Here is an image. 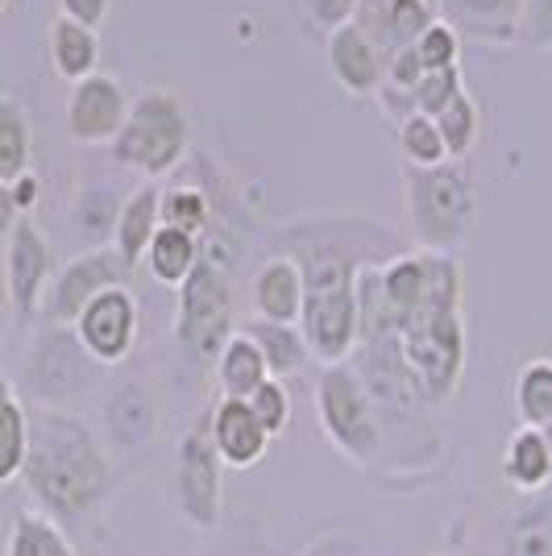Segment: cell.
<instances>
[{"instance_id": "f1b7e54d", "label": "cell", "mask_w": 552, "mask_h": 556, "mask_svg": "<svg viewBox=\"0 0 552 556\" xmlns=\"http://www.w3.org/2000/svg\"><path fill=\"white\" fill-rule=\"evenodd\" d=\"M116 212H121V204H116V195L109 187H84L75 195V204H71V229L88 241V250H100L113 237Z\"/></svg>"}, {"instance_id": "9a60e30c", "label": "cell", "mask_w": 552, "mask_h": 556, "mask_svg": "<svg viewBox=\"0 0 552 556\" xmlns=\"http://www.w3.org/2000/svg\"><path fill=\"white\" fill-rule=\"evenodd\" d=\"M208 437H212V448H216L221 465H233V469H250L271 448V437L253 419L246 399H221L212 407V416H208Z\"/></svg>"}, {"instance_id": "8992f818", "label": "cell", "mask_w": 552, "mask_h": 556, "mask_svg": "<svg viewBox=\"0 0 552 556\" xmlns=\"http://www.w3.org/2000/svg\"><path fill=\"white\" fill-rule=\"evenodd\" d=\"M96 374H100V366L84 353L75 328L47 325L38 332V341L29 345L22 387L38 407L67 412V403H75L79 394L92 387Z\"/></svg>"}, {"instance_id": "7dc6e473", "label": "cell", "mask_w": 552, "mask_h": 556, "mask_svg": "<svg viewBox=\"0 0 552 556\" xmlns=\"http://www.w3.org/2000/svg\"><path fill=\"white\" fill-rule=\"evenodd\" d=\"M0 332H4V320H0Z\"/></svg>"}, {"instance_id": "74e56055", "label": "cell", "mask_w": 552, "mask_h": 556, "mask_svg": "<svg viewBox=\"0 0 552 556\" xmlns=\"http://www.w3.org/2000/svg\"><path fill=\"white\" fill-rule=\"evenodd\" d=\"M357 9H362V0H303L308 22L324 29V34H337L341 25H353Z\"/></svg>"}, {"instance_id": "cb8c5ba5", "label": "cell", "mask_w": 552, "mask_h": 556, "mask_svg": "<svg viewBox=\"0 0 552 556\" xmlns=\"http://www.w3.org/2000/svg\"><path fill=\"white\" fill-rule=\"evenodd\" d=\"M246 332L253 337V345L262 349L266 370H271V378H278V382L291 378V374H300L303 366L312 362L300 325H266V320H253Z\"/></svg>"}, {"instance_id": "d6986e66", "label": "cell", "mask_w": 552, "mask_h": 556, "mask_svg": "<svg viewBox=\"0 0 552 556\" xmlns=\"http://www.w3.org/2000/svg\"><path fill=\"white\" fill-rule=\"evenodd\" d=\"M47 54L54 75L75 88L100 67V29H88V25L71 22V17L59 13L47 29Z\"/></svg>"}, {"instance_id": "277c9868", "label": "cell", "mask_w": 552, "mask_h": 556, "mask_svg": "<svg viewBox=\"0 0 552 556\" xmlns=\"http://www.w3.org/2000/svg\"><path fill=\"white\" fill-rule=\"evenodd\" d=\"M109 150L125 170H138L150 184L179 170L191 150V113L184 96L171 88H146L138 100H129V116Z\"/></svg>"}, {"instance_id": "e0dca14e", "label": "cell", "mask_w": 552, "mask_h": 556, "mask_svg": "<svg viewBox=\"0 0 552 556\" xmlns=\"http://www.w3.org/2000/svg\"><path fill=\"white\" fill-rule=\"evenodd\" d=\"M519 13L524 0H440V17L461 38H478L490 47L519 42Z\"/></svg>"}, {"instance_id": "44dd1931", "label": "cell", "mask_w": 552, "mask_h": 556, "mask_svg": "<svg viewBox=\"0 0 552 556\" xmlns=\"http://www.w3.org/2000/svg\"><path fill=\"white\" fill-rule=\"evenodd\" d=\"M271 378L262 349L253 345L246 328H237L225 349L216 353V382H221V399H250L262 382Z\"/></svg>"}, {"instance_id": "f546056e", "label": "cell", "mask_w": 552, "mask_h": 556, "mask_svg": "<svg viewBox=\"0 0 552 556\" xmlns=\"http://www.w3.org/2000/svg\"><path fill=\"white\" fill-rule=\"evenodd\" d=\"M25 453H29V412L13 394V399L0 403V486L22 478Z\"/></svg>"}, {"instance_id": "1f68e13d", "label": "cell", "mask_w": 552, "mask_h": 556, "mask_svg": "<svg viewBox=\"0 0 552 556\" xmlns=\"http://www.w3.org/2000/svg\"><path fill=\"white\" fill-rule=\"evenodd\" d=\"M506 556H552V503L519 510L503 535Z\"/></svg>"}, {"instance_id": "3957f363", "label": "cell", "mask_w": 552, "mask_h": 556, "mask_svg": "<svg viewBox=\"0 0 552 556\" xmlns=\"http://www.w3.org/2000/svg\"><path fill=\"white\" fill-rule=\"evenodd\" d=\"M403 200L412 237L424 254L457 257L478 220V191L465 163H440L428 170H403Z\"/></svg>"}, {"instance_id": "bcb514c9", "label": "cell", "mask_w": 552, "mask_h": 556, "mask_svg": "<svg viewBox=\"0 0 552 556\" xmlns=\"http://www.w3.org/2000/svg\"><path fill=\"white\" fill-rule=\"evenodd\" d=\"M9 4H13V0H0V17H4V13H9Z\"/></svg>"}, {"instance_id": "4dcf8cb0", "label": "cell", "mask_w": 552, "mask_h": 556, "mask_svg": "<svg viewBox=\"0 0 552 556\" xmlns=\"http://www.w3.org/2000/svg\"><path fill=\"white\" fill-rule=\"evenodd\" d=\"M399 154L403 163L415 166V170H428V166L449 163V150H444V138H440L437 121L424 113H407L399 121Z\"/></svg>"}, {"instance_id": "d590c367", "label": "cell", "mask_w": 552, "mask_h": 556, "mask_svg": "<svg viewBox=\"0 0 552 556\" xmlns=\"http://www.w3.org/2000/svg\"><path fill=\"white\" fill-rule=\"evenodd\" d=\"M457 92H465L461 67L424 71V75H419V84H415V92H412V109L415 113H424V116H440Z\"/></svg>"}, {"instance_id": "ffe728a7", "label": "cell", "mask_w": 552, "mask_h": 556, "mask_svg": "<svg viewBox=\"0 0 552 556\" xmlns=\"http://www.w3.org/2000/svg\"><path fill=\"white\" fill-rule=\"evenodd\" d=\"M200 257H204V241H200V237H191V232H184V229H171V225H159L150 250L141 257V266L150 270L154 282L179 291L187 278H191V270L200 266Z\"/></svg>"}, {"instance_id": "5bb4252c", "label": "cell", "mask_w": 552, "mask_h": 556, "mask_svg": "<svg viewBox=\"0 0 552 556\" xmlns=\"http://www.w3.org/2000/svg\"><path fill=\"white\" fill-rule=\"evenodd\" d=\"M250 300L266 325H300L303 316V270L291 254H271L258 262L250 278Z\"/></svg>"}, {"instance_id": "30bf717a", "label": "cell", "mask_w": 552, "mask_h": 556, "mask_svg": "<svg viewBox=\"0 0 552 556\" xmlns=\"http://www.w3.org/2000/svg\"><path fill=\"white\" fill-rule=\"evenodd\" d=\"M50 278H54V254H50L47 232L29 216H22L17 229L9 232V250H4V295L22 320H34L42 312Z\"/></svg>"}, {"instance_id": "8fae6325", "label": "cell", "mask_w": 552, "mask_h": 556, "mask_svg": "<svg viewBox=\"0 0 552 556\" xmlns=\"http://www.w3.org/2000/svg\"><path fill=\"white\" fill-rule=\"evenodd\" d=\"M221 503H225V482H221V457L212 448L208 424L191 428L179 444V507H184L187 523L212 532L221 519Z\"/></svg>"}, {"instance_id": "8d00e7d4", "label": "cell", "mask_w": 552, "mask_h": 556, "mask_svg": "<svg viewBox=\"0 0 552 556\" xmlns=\"http://www.w3.org/2000/svg\"><path fill=\"white\" fill-rule=\"evenodd\" d=\"M519 42L531 50H552V0H524Z\"/></svg>"}, {"instance_id": "7c38bea8", "label": "cell", "mask_w": 552, "mask_h": 556, "mask_svg": "<svg viewBox=\"0 0 552 556\" xmlns=\"http://www.w3.org/2000/svg\"><path fill=\"white\" fill-rule=\"evenodd\" d=\"M129 116V96L116 84L113 75L96 71L84 84H75L67 96V116H63V129L71 141L79 146H113V138L121 134Z\"/></svg>"}, {"instance_id": "d6a6232c", "label": "cell", "mask_w": 552, "mask_h": 556, "mask_svg": "<svg viewBox=\"0 0 552 556\" xmlns=\"http://www.w3.org/2000/svg\"><path fill=\"white\" fill-rule=\"evenodd\" d=\"M109 424H113L116 444H125V448H138V444L154 432V407L146 403V394L138 391V382L125 387L121 394H113V403H109Z\"/></svg>"}, {"instance_id": "83f0119b", "label": "cell", "mask_w": 552, "mask_h": 556, "mask_svg": "<svg viewBox=\"0 0 552 556\" xmlns=\"http://www.w3.org/2000/svg\"><path fill=\"white\" fill-rule=\"evenodd\" d=\"M159 216H162V225L184 229V232H191V237H200V241H204L208 225H212V200H208V191L200 184L162 187Z\"/></svg>"}, {"instance_id": "d4e9b609", "label": "cell", "mask_w": 552, "mask_h": 556, "mask_svg": "<svg viewBox=\"0 0 552 556\" xmlns=\"http://www.w3.org/2000/svg\"><path fill=\"white\" fill-rule=\"evenodd\" d=\"M4 556H75L67 532L42 515V510H17L13 528H9V544Z\"/></svg>"}, {"instance_id": "7402d4cb", "label": "cell", "mask_w": 552, "mask_h": 556, "mask_svg": "<svg viewBox=\"0 0 552 556\" xmlns=\"http://www.w3.org/2000/svg\"><path fill=\"white\" fill-rule=\"evenodd\" d=\"M503 478L515 490H540L552 482V448L540 428H515L503 448Z\"/></svg>"}, {"instance_id": "4fadbf2b", "label": "cell", "mask_w": 552, "mask_h": 556, "mask_svg": "<svg viewBox=\"0 0 552 556\" xmlns=\"http://www.w3.org/2000/svg\"><path fill=\"white\" fill-rule=\"evenodd\" d=\"M432 22H440V0H362L353 17V25L382 50V59L415 47V38Z\"/></svg>"}, {"instance_id": "836d02e7", "label": "cell", "mask_w": 552, "mask_h": 556, "mask_svg": "<svg viewBox=\"0 0 552 556\" xmlns=\"http://www.w3.org/2000/svg\"><path fill=\"white\" fill-rule=\"evenodd\" d=\"M412 54H415V63H419V71L461 67V34L440 17V22H432L419 38H415Z\"/></svg>"}, {"instance_id": "e575fe53", "label": "cell", "mask_w": 552, "mask_h": 556, "mask_svg": "<svg viewBox=\"0 0 552 556\" xmlns=\"http://www.w3.org/2000/svg\"><path fill=\"white\" fill-rule=\"evenodd\" d=\"M246 403H250L253 419L266 428V437H271V441H275L278 432H287V424H291V391H287V382L266 378V382H262Z\"/></svg>"}, {"instance_id": "9c48e42d", "label": "cell", "mask_w": 552, "mask_h": 556, "mask_svg": "<svg viewBox=\"0 0 552 556\" xmlns=\"http://www.w3.org/2000/svg\"><path fill=\"white\" fill-rule=\"evenodd\" d=\"M71 328H75L84 353L92 357L100 370H104V366H121V362L134 353V345H138V332H141L138 300H134L129 287H109V291H100V295L75 316Z\"/></svg>"}, {"instance_id": "ac0fdd59", "label": "cell", "mask_w": 552, "mask_h": 556, "mask_svg": "<svg viewBox=\"0 0 552 556\" xmlns=\"http://www.w3.org/2000/svg\"><path fill=\"white\" fill-rule=\"evenodd\" d=\"M159 184H141L134 187L125 200H121V212H116V229H113V250L121 254V262L129 270H138L154 232H159L162 216H159Z\"/></svg>"}, {"instance_id": "f6af8a7d", "label": "cell", "mask_w": 552, "mask_h": 556, "mask_svg": "<svg viewBox=\"0 0 552 556\" xmlns=\"http://www.w3.org/2000/svg\"><path fill=\"white\" fill-rule=\"evenodd\" d=\"M540 432H544V441H549V448H552V424L549 428H540Z\"/></svg>"}, {"instance_id": "2e32d148", "label": "cell", "mask_w": 552, "mask_h": 556, "mask_svg": "<svg viewBox=\"0 0 552 556\" xmlns=\"http://www.w3.org/2000/svg\"><path fill=\"white\" fill-rule=\"evenodd\" d=\"M328 71L346 96H378L387 79V59L357 25H341L328 34Z\"/></svg>"}, {"instance_id": "b9f144b4", "label": "cell", "mask_w": 552, "mask_h": 556, "mask_svg": "<svg viewBox=\"0 0 552 556\" xmlns=\"http://www.w3.org/2000/svg\"><path fill=\"white\" fill-rule=\"evenodd\" d=\"M9 191H13V204L22 208V216L38 204V179H34V175H22V179L9 187Z\"/></svg>"}, {"instance_id": "4316f807", "label": "cell", "mask_w": 552, "mask_h": 556, "mask_svg": "<svg viewBox=\"0 0 552 556\" xmlns=\"http://www.w3.org/2000/svg\"><path fill=\"white\" fill-rule=\"evenodd\" d=\"M440 129V138H444V150H449V163H465L469 159V150L478 146V134H482V109H478V100L465 92H457L449 100V109L440 116H432Z\"/></svg>"}, {"instance_id": "7bdbcfd3", "label": "cell", "mask_w": 552, "mask_h": 556, "mask_svg": "<svg viewBox=\"0 0 552 556\" xmlns=\"http://www.w3.org/2000/svg\"><path fill=\"white\" fill-rule=\"evenodd\" d=\"M4 399H13V382L0 374V403H4Z\"/></svg>"}, {"instance_id": "f35d334b", "label": "cell", "mask_w": 552, "mask_h": 556, "mask_svg": "<svg viewBox=\"0 0 552 556\" xmlns=\"http://www.w3.org/2000/svg\"><path fill=\"white\" fill-rule=\"evenodd\" d=\"M109 9H113V0H59V13L71 22L88 25V29H100Z\"/></svg>"}, {"instance_id": "c3c4849f", "label": "cell", "mask_w": 552, "mask_h": 556, "mask_svg": "<svg viewBox=\"0 0 552 556\" xmlns=\"http://www.w3.org/2000/svg\"><path fill=\"white\" fill-rule=\"evenodd\" d=\"M440 556H449V553H440Z\"/></svg>"}, {"instance_id": "5b68a950", "label": "cell", "mask_w": 552, "mask_h": 556, "mask_svg": "<svg viewBox=\"0 0 552 556\" xmlns=\"http://www.w3.org/2000/svg\"><path fill=\"white\" fill-rule=\"evenodd\" d=\"M316 419L333 448L353 465H369L382 448V419L366 378L353 366H328L316 387Z\"/></svg>"}, {"instance_id": "52a82bcc", "label": "cell", "mask_w": 552, "mask_h": 556, "mask_svg": "<svg viewBox=\"0 0 552 556\" xmlns=\"http://www.w3.org/2000/svg\"><path fill=\"white\" fill-rule=\"evenodd\" d=\"M233 332V291L225 270L200 257V266L191 270L184 287H179V320H175V337L179 345L196 357V362H216V353L225 349Z\"/></svg>"}, {"instance_id": "ee69618b", "label": "cell", "mask_w": 552, "mask_h": 556, "mask_svg": "<svg viewBox=\"0 0 552 556\" xmlns=\"http://www.w3.org/2000/svg\"><path fill=\"white\" fill-rule=\"evenodd\" d=\"M0 300H4V254H0Z\"/></svg>"}, {"instance_id": "ba28073f", "label": "cell", "mask_w": 552, "mask_h": 556, "mask_svg": "<svg viewBox=\"0 0 552 556\" xmlns=\"http://www.w3.org/2000/svg\"><path fill=\"white\" fill-rule=\"evenodd\" d=\"M134 270L121 262L113 245H100V250H84L79 257H71L67 266H59L54 278L47 287V300H42V312H47L50 325L71 328L75 316L88 307V303L109 291V287H129Z\"/></svg>"}, {"instance_id": "6da1fadb", "label": "cell", "mask_w": 552, "mask_h": 556, "mask_svg": "<svg viewBox=\"0 0 552 556\" xmlns=\"http://www.w3.org/2000/svg\"><path fill=\"white\" fill-rule=\"evenodd\" d=\"M391 229L369 216H316L296 229V245L287 254L303 270V316L300 332L308 353L324 366H341L362 337L357 278L369 262V250H391Z\"/></svg>"}, {"instance_id": "7a4b0ae2", "label": "cell", "mask_w": 552, "mask_h": 556, "mask_svg": "<svg viewBox=\"0 0 552 556\" xmlns=\"http://www.w3.org/2000/svg\"><path fill=\"white\" fill-rule=\"evenodd\" d=\"M34 503L54 523L84 519L113 486V462L75 412H29V453L22 469Z\"/></svg>"}, {"instance_id": "603a6c76", "label": "cell", "mask_w": 552, "mask_h": 556, "mask_svg": "<svg viewBox=\"0 0 552 556\" xmlns=\"http://www.w3.org/2000/svg\"><path fill=\"white\" fill-rule=\"evenodd\" d=\"M34 163V129L17 100L0 96V187H13Z\"/></svg>"}, {"instance_id": "484cf974", "label": "cell", "mask_w": 552, "mask_h": 556, "mask_svg": "<svg viewBox=\"0 0 552 556\" xmlns=\"http://www.w3.org/2000/svg\"><path fill=\"white\" fill-rule=\"evenodd\" d=\"M515 416L524 428H549L552 424V357H531L515 374Z\"/></svg>"}, {"instance_id": "60d3db41", "label": "cell", "mask_w": 552, "mask_h": 556, "mask_svg": "<svg viewBox=\"0 0 552 556\" xmlns=\"http://www.w3.org/2000/svg\"><path fill=\"white\" fill-rule=\"evenodd\" d=\"M17 220H22V208L13 204V191L0 187V241H9V232L17 229Z\"/></svg>"}, {"instance_id": "ab89813d", "label": "cell", "mask_w": 552, "mask_h": 556, "mask_svg": "<svg viewBox=\"0 0 552 556\" xmlns=\"http://www.w3.org/2000/svg\"><path fill=\"white\" fill-rule=\"evenodd\" d=\"M300 556H362V540H353L346 532H328L321 540H312Z\"/></svg>"}]
</instances>
